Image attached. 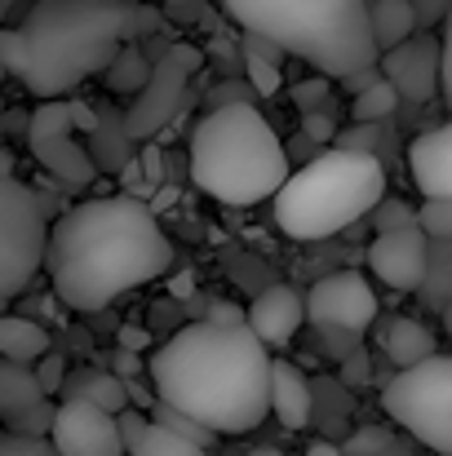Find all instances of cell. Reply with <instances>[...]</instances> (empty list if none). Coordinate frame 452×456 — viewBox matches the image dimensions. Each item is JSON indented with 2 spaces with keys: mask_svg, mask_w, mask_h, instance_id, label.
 Listing matches in <instances>:
<instances>
[{
  "mask_svg": "<svg viewBox=\"0 0 452 456\" xmlns=\"http://www.w3.org/2000/svg\"><path fill=\"white\" fill-rule=\"evenodd\" d=\"M27 147L40 159V168L67 186V191H85L94 186L98 177V164L85 142H76V98L67 102H40L31 111V125H27Z\"/></svg>",
  "mask_w": 452,
  "mask_h": 456,
  "instance_id": "cell-9",
  "label": "cell"
},
{
  "mask_svg": "<svg viewBox=\"0 0 452 456\" xmlns=\"http://www.w3.org/2000/svg\"><path fill=\"white\" fill-rule=\"evenodd\" d=\"M368 266H373V275H377L386 289L413 293V289L426 284V271H431V240L422 235V226L377 235V240L368 244Z\"/></svg>",
  "mask_w": 452,
  "mask_h": 456,
  "instance_id": "cell-14",
  "label": "cell"
},
{
  "mask_svg": "<svg viewBox=\"0 0 452 456\" xmlns=\"http://www.w3.org/2000/svg\"><path fill=\"white\" fill-rule=\"evenodd\" d=\"M271 412L289 430H306L315 417V390L293 363H275V372H271Z\"/></svg>",
  "mask_w": 452,
  "mask_h": 456,
  "instance_id": "cell-18",
  "label": "cell"
},
{
  "mask_svg": "<svg viewBox=\"0 0 452 456\" xmlns=\"http://www.w3.org/2000/svg\"><path fill=\"white\" fill-rule=\"evenodd\" d=\"M244 58H262V62H284L289 53L275 45V40H267V36H244Z\"/></svg>",
  "mask_w": 452,
  "mask_h": 456,
  "instance_id": "cell-40",
  "label": "cell"
},
{
  "mask_svg": "<svg viewBox=\"0 0 452 456\" xmlns=\"http://www.w3.org/2000/svg\"><path fill=\"white\" fill-rule=\"evenodd\" d=\"M151 421H155L160 430H168V435H177V439H186V444L204 448V452H209V448H213V439H218L213 430H204L200 421L182 417V412H177V408H168V403H155V408H151Z\"/></svg>",
  "mask_w": 452,
  "mask_h": 456,
  "instance_id": "cell-26",
  "label": "cell"
},
{
  "mask_svg": "<svg viewBox=\"0 0 452 456\" xmlns=\"http://www.w3.org/2000/svg\"><path fill=\"white\" fill-rule=\"evenodd\" d=\"M244 71H249V80H253V94H262V98L280 94V67H275V62H262V58H244Z\"/></svg>",
  "mask_w": 452,
  "mask_h": 456,
  "instance_id": "cell-34",
  "label": "cell"
},
{
  "mask_svg": "<svg viewBox=\"0 0 452 456\" xmlns=\"http://www.w3.org/2000/svg\"><path fill=\"white\" fill-rule=\"evenodd\" d=\"M341 363H346V368H341V381H346V386H350V381H368V359H364V354H355V359L346 354Z\"/></svg>",
  "mask_w": 452,
  "mask_h": 456,
  "instance_id": "cell-47",
  "label": "cell"
},
{
  "mask_svg": "<svg viewBox=\"0 0 452 456\" xmlns=\"http://www.w3.org/2000/svg\"><path fill=\"white\" fill-rule=\"evenodd\" d=\"M306 323V302L298 297L293 284H267L253 305H249V328L258 332V341L271 350V346H289L298 337V328Z\"/></svg>",
  "mask_w": 452,
  "mask_h": 456,
  "instance_id": "cell-15",
  "label": "cell"
},
{
  "mask_svg": "<svg viewBox=\"0 0 452 456\" xmlns=\"http://www.w3.org/2000/svg\"><path fill=\"white\" fill-rule=\"evenodd\" d=\"M377 80H382V67H373V71H359V76H350V80H346V89H350V98H359V94H364V89H373Z\"/></svg>",
  "mask_w": 452,
  "mask_h": 456,
  "instance_id": "cell-48",
  "label": "cell"
},
{
  "mask_svg": "<svg viewBox=\"0 0 452 456\" xmlns=\"http://www.w3.org/2000/svg\"><path fill=\"white\" fill-rule=\"evenodd\" d=\"M151 31H160V9L138 0H36L18 27H0V67L40 102H67Z\"/></svg>",
  "mask_w": 452,
  "mask_h": 456,
  "instance_id": "cell-2",
  "label": "cell"
},
{
  "mask_svg": "<svg viewBox=\"0 0 452 456\" xmlns=\"http://www.w3.org/2000/svg\"><path fill=\"white\" fill-rule=\"evenodd\" d=\"M306 319H310L319 332L364 337V332L377 323V293H373L368 280L355 275V271L324 275V280H315V289H310V297H306Z\"/></svg>",
  "mask_w": 452,
  "mask_h": 456,
  "instance_id": "cell-11",
  "label": "cell"
},
{
  "mask_svg": "<svg viewBox=\"0 0 452 456\" xmlns=\"http://www.w3.org/2000/svg\"><path fill=\"white\" fill-rule=\"evenodd\" d=\"M422 293L440 305L452 302V244H431V271H426Z\"/></svg>",
  "mask_w": 452,
  "mask_h": 456,
  "instance_id": "cell-29",
  "label": "cell"
},
{
  "mask_svg": "<svg viewBox=\"0 0 452 456\" xmlns=\"http://www.w3.org/2000/svg\"><path fill=\"white\" fill-rule=\"evenodd\" d=\"M249 456H284V452H280V448H253Z\"/></svg>",
  "mask_w": 452,
  "mask_h": 456,
  "instance_id": "cell-52",
  "label": "cell"
},
{
  "mask_svg": "<svg viewBox=\"0 0 452 456\" xmlns=\"http://www.w3.org/2000/svg\"><path fill=\"white\" fill-rule=\"evenodd\" d=\"M204 67V53L191 49V45H168L160 58H155V71H151V85L134 98V107L125 111V129L129 138L151 142L160 129L173 125V116L182 111V98H186V80Z\"/></svg>",
  "mask_w": 452,
  "mask_h": 456,
  "instance_id": "cell-10",
  "label": "cell"
},
{
  "mask_svg": "<svg viewBox=\"0 0 452 456\" xmlns=\"http://www.w3.org/2000/svg\"><path fill=\"white\" fill-rule=\"evenodd\" d=\"M413 4H417V31H426L431 22L448 18V4H452V0H413Z\"/></svg>",
  "mask_w": 452,
  "mask_h": 456,
  "instance_id": "cell-43",
  "label": "cell"
},
{
  "mask_svg": "<svg viewBox=\"0 0 452 456\" xmlns=\"http://www.w3.org/2000/svg\"><path fill=\"white\" fill-rule=\"evenodd\" d=\"M408 173L422 186V200H448L452 204V125H440L408 147Z\"/></svg>",
  "mask_w": 452,
  "mask_h": 456,
  "instance_id": "cell-16",
  "label": "cell"
},
{
  "mask_svg": "<svg viewBox=\"0 0 452 456\" xmlns=\"http://www.w3.org/2000/svg\"><path fill=\"white\" fill-rule=\"evenodd\" d=\"M111 368H116V377H120V381H129V377H134V372L143 368V359H138V354H129V350H116Z\"/></svg>",
  "mask_w": 452,
  "mask_h": 456,
  "instance_id": "cell-46",
  "label": "cell"
},
{
  "mask_svg": "<svg viewBox=\"0 0 452 456\" xmlns=\"http://www.w3.org/2000/svg\"><path fill=\"white\" fill-rule=\"evenodd\" d=\"M53 456H125L120 439V421L94 403L80 399H62L58 417H53V435H49Z\"/></svg>",
  "mask_w": 452,
  "mask_h": 456,
  "instance_id": "cell-12",
  "label": "cell"
},
{
  "mask_svg": "<svg viewBox=\"0 0 452 456\" xmlns=\"http://www.w3.org/2000/svg\"><path fill=\"white\" fill-rule=\"evenodd\" d=\"M49 456H53V452H49Z\"/></svg>",
  "mask_w": 452,
  "mask_h": 456,
  "instance_id": "cell-56",
  "label": "cell"
},
{
  "mask_svg": "<svg viewBox=\"0 0 452 456\" xmlns=\"http://www.w3.org/2000/svg\"><path fill=\"white\" fill-rule=\"evenodd\" d=\"M324 98H328V80H306L293 89V102L301 107V116L310 111V102H324Z\"/></svg>",
  "mask_w": 452,
  "mask_h": 456,
  "instance_id": "cell-42",
  "label": "cell"
},
{
  "mask_svg": "<svg viewBox=\"0 0 452 456\" xmlns=\"http://www.w3.org/2000/svg\"><path fill=\"white\" fill-rule=\"evenodd\" d=\"M49 439H22V435H0V456H49Z\"/></svg>",
  "mask_w": 452,
  "mask_h": 456,
  "instance_id": "cell-38",
  "label": "cell"
},
{
  "mask_svg": "<svg viewBox=\"0 0 452 456\" xmlns=\"http://www.w3.org/2000/svg\"><path fill=\"white\" fill-rule=\"evenodd\" d=\"M377 67L404 102H431L435 94H444V40L431 36V31H422L408 45L382 53Z\"/></svg>",
  "mask_w": 452,
  "mask_h": 456,
  "instance_id": "cell-13",
  "label": "cell"
},
{
  "mask_svg": "<svg viewBox=\"0 0 452 456\" xmlns=\"http://www.w3.org/2000/svg\"><path fill=\"white\" fill-rule=\"evenodd\" d=\"M186 164L191 182L226 208H253L262 200H275L293 177L289 147L249 102L204 111V120L191 129Z\"/></svg>",
  "mask_w": 452,
  "mask_h": 456,
  "instance_id": "cell-5",
  "label": "cell"
},
{
  "mask_svg": "<svg viewBox=\"0 0 452 456\" xmlns=\"http://www.w3.org/2000/svg\"><path fill=\"white\" fill-rule=\"evenodd\" d=\"M346 456H413L390 430H382V426H364V430H355L346 444Z\"/></svg>",
  "mask_w": 452,
  "mask_h": 456,
  "instance_id": "cell-27",
  "label": "cell"
},
{
  "mask_svg": "<svg viewBox=\"0 0 452 456\" xmlns=\"http://www.w3.org/2000/svg\"><path fill=\"white\" fill-rule=\"evenodd\" d=\"M373 226H377V235L408 231V226H417V208H408L404 200H382V204L373 208Z\"/></svg>",
  "mask_w": 452,
  "mask_h": 456,
  "instance_id": "cell-32",
  "label": "cell"
},
{
  "mask_svg": "<svg viewBox=\"0 0 452 456\" xmlns=\"http://www.w3.org/2000/svg\"><path fill=\"white\" fill-rule=\"evenodd\" d=\"M143 173H147L151 191L164 182V155H160V147H155V142H147V147H143Z\"/></svg>",
  "mask_w": 452,
  "mask_h": 456,
  "instance_id": "cell-45",
  "label": "cell"
},
{
  "mask_svg": "<svg viewBox=\"0 0 452 456\" xmlns=\"http://www.w3.org/2000/svg\"><path fill=\"white\" fill-rule=\"evenodd\" d=\"M13 4H18V0H0V22H4V18L13 13Z\"/></svg>",
  "mask_w": 452,
  "mask_h": 456,
  "instance_id": "cell-51",
  "label": "cell"
},
{
  "mask_svg": "<svg viewBox=\"0 0 452 456\" xmlns=\"http://www.w3.org/2000/svg\"><path fill=\"white\" fill-rule=\"evenodd\" d=\"M444 102H448L452 111V4H448V18H444Z\"/></svg>",
  "mask_w": 452,
  "mask_h": 456,
  "instance_id": "cell-44",
  "label": "cell"
},
{
  "mask_svg": "<svg viewBox=\"0 0 452 456\" xmlns=\"http://www.w3.org/2000/svg\"><path fill=\"white\" fill-rule=\"evenodd\" d=\"M134 456H209V452L195 448V444H186V439H177V435H168V430H160V426L151 421L147 439L134 448Z\"/></svg>",
  "mask_w": 452,
  "mask_h": 456,
  "instance_id": "cell-31",
  "label": "cell"
},
{
  "mask_svg": "<svg viewBox=\"0 0 452 456\" xmlns=\"http://www.w3.org/2000/svg\"><path fill=\"white\" fill-rule=\"evenodd\" d=\"M382 147H390V125H355V129H341V134H337V151L382 159V155H386Z\"/></svg>",
  "mask_w": 452,
  "mask_h": 456,
  "instance_id": "cell-28",
  "label": "cell"
},
{
  "mask_svg": "<svg viewBox=\"0 0 452 456\" xmlns=\"http://www.w3.org/2000/svg\"><path fill=\"white\" fill-rule=\"evenodd\" d=\"M386 200V164L373 155L324 151L306 159L289 186L275 195V226L301 240H333L337 231L373 217V208Z\"/></svg>",
  "mask_w": 452,
  "mask_h": 456,
  "instance_id": "cell-6",
  "label": "cell"
},
{
  "mask_svg": "<svg viewBox=\"0 0 452 456\" xmlns=\"http://www.w3.org/2000/svg\"><path fill=\"white\" fill-rule=\"evenodd\" d=\"M49 213L40 191L0 168V302L18 297L49 253Z\"/></svg>",
  "mask_w": 452,
  "mask_h": 456,
  "instance_id": "cell-8",
  "label": "cell"
},
{
  "mask_svg": "<svg viewBox=\"0 0 452 456\" xmlns=\"http://www.w3.org/2000/svg\"><path fill=\"white\" fill-rule=\"evenodd\" d=\"M116 341H120V350H129V354H143L151 346V328H138V323H125L120 332H116Z\"/></svg>",
  "mask_w": 452,
  "mask_h": 456,
  "instance_id": "cell-41",
  "label": "cell"
},
{
  "mask_svg": "<svg viewBox=\"0 0 452 456\" xmlns=\"http://www.w3.org/2000/svg\"><path fill=\"white\" fill-rule=\"evenodd\" d=\"M368 18H373V40L382 53H390L417 36V4L413 0H373Z\"/></svg>",
  "mask_w": 452,
  "mask_h": 456,
  "instance_id": "cell-22",
  "label": "cell"
},
{
  "mask_svg": "<svg viewBox=\"0 0 452 456\" xmlns=\"http://www.w3.org/2000/svg\"><path fill=\"white\" fill-rule=\"evenodd\" d=\"M399 94H395V85H386V76L373 85V89H364L359 98H350V116H355V125H390V116L399 111Z\"/></svg>",
  "mask_w": 452,
  "mask_h": 456,
  "instance_id": "cell-25",
  "label": "cell"
},
{
  "mask_svg": "<svg viewBox=\"0 0 452 456\" xmlns=\"http://www.w3.org/2000/svg\"><path fill=\"white\" fill-rule=\"evenodd\" d=\"M4 116H9V111H4V98H0V125H4Z\"/></svg>",
  "mask_w": 452,
  "mask_h": 456,
  "instance_id": "cell-54",
  "label": "cell"
},
{
  "mask_svg": "<svg viewBox=\"0 0 452 456\" xmlns=\"http://www.w3.org/2000/svg\"><path fill=\"white\" fill-rule=\"evenodd\" d=\"M382 408L422 448L452 456V354H435L422 368L395 372L382 390Z\"/></svg>",
  "mask_w": 452,
  "mask_h": 456,
  "instance_id": "cell-7",
  "label": "cell"
},
{
  "mask_svg": "<svg viewBox=\"0 0 452 456\" xmlns=\"http://www.w3.org/2000/svg\"><path fill=\"white\" fill-rule=\"evenodd\" d=\"M195 9H200V0H164L168 18H195Z\"/></svg>",
  "mask_w": 452,
  "mask_h": 456,
  "instance_id": "cell-49",
  "label": "cell"
},
{
  "mask_svg": "<svg viewBox=\"0 0 452 456\" xmlns=\"http://www.w3.org/2000/svg\"><path fill=\"white\" fill-rule=\"evenodd\" d=\"M377 341H382V354H386L399 372L422 368L426 359H435V332H431L422 319H408V314H390V319L382 323Z\"/></svg>",
  "mask_w": 452,
  "mask_h": 456,
  "instance_id": "cell-17",
  "label": "cell"
},
{
  "mask_svg": "<svg viewBox=\"0 0 452 456\" xmlns=\"http://www.w3.org/2000/svg\"><path fill=\"white\" fill-rule=\"evenodd\" d=\"M417 226L431 244H452V204L448 200H422Z\"/></svg>",
  "mask_w": 452,
  "mask_h": 456,
  "instance_id": "cell-30",
  "label": "cell"
},
{
  "mask_svg": "<svg viewBox=\"0 0 452 456\" xmlns=\"http://www.w3.org/2000/svg\"><path fill=\"white\" fill-rule=\"evenodd\" d=\"M301 138L306 142H337V125H333V116L328 111H306L301 116Z\"/></svg>",
  "mask_w": 452,
  "mask_h": 456,
  "instance_id": "cell-36",
  "label": "cell"
},
{
  "mask_svg": "<svg viewBox=\"0 0 452 456\" xmlns=\"http://www.w3.org/2000/svg\"><path fill=\"white\" fill-rule=\"evenodd\" d=\"M204 323H213V328H249L244 310L231 305V302H213L209 305V314H204Z\"/></svg>",
  "mask_w": 452,
  "mask_h": 456,
  "instance_id": "cell-39",
  "label": "cell"
},
{
  "mask_svg": "<svg viewBox=\"0 0 452 456\" xmlns=\"http://www.w3.org/2000/svg\"><path fill=\"white\" fill-rule=\"evenodd\" d=\"M103 120H98V129H94V138H89V155H94V164H98V173H125V164L134 159L129 151V129H125V116L120 111H98Z\"/></svg>",
  "mask_w": 452,
  "mask_h": 456,
  "instance_id": "cell-23",
  "label": "cell"
},
{
  "mask_svg": "<svg viewBox=\"0 0 452 456\" xmlns=\"http://www.w3.org/2000/svg\"><path fill=\"white\" fill-rule=\"evenodd\" d=\"M49 354V328L27 314H0V359L9 363H40Z\"/></svg>",
  "mask_w": 452,
  "mask_h": 456,
  "instance_id": "cell-21",
  "label": "cell"
},
{
  "mask_svg": "<svg viewBox=\"0 0 452 456\" xmlns=\"http://www.w3.org/2000/svg\"><path fill=\"white\" fill-rule=\"evenodd\" d=\"M240 102H249V107H258V102H253V89H249L244 80H226V85H218V89L209 94V102H204V111H218V107H240Z\"/></svg>",
  "mask_w": 452,
  "mask_h": 456,
  "instance_id": "cell-35",
  "label": "cell"
},
{
  "mask_svg": "<svg viewBox=\"0 0 452 456\" xmlns=\"http://www.w3.org/2000/svg\"><path fill=\"white\" fill-rule=\"evenodd\" d=\"M160 403L200 421L213 435H244L271 417V350L253 328L186 323L147 363Z\"/></svg>",
  "mask_w": 452,
  "mask_h": 456,
  "instance_id": "cell-3",
  "label": "cell"
},
{
  "mask_svg": "<svg viewBox=\"0 0 452 456\" xmlns=\"http://www.w3.org/2000/svg\"><path fill=\"white\" fill-rule=\"evenodd\" d=\"M45 399H49V395L40 390L36 368L0 359V421H4V426L22 421V417H27V412H36Z\"/></svg>",
  "mask_w": 452,
  "mask_h": 456,
  "instance_id": "cell-20",
  "label": "cell"
},
{
  "mask_svg": "<svg viewBox=\"0 0 452 456\" xmlns=\"http://www.w3.org/2000/svg\"><path fill=\"white\" fill-rule=\"evenodd\" d=\"M306 456H346V448H341V444L319 439V444H310V448H306Z\"/></svg>",
  "mask_w": 452,
  "mask_h": 456,
  "instance_id": "cell-50",
  "label": "cell"
},
{
  "mask_svg": "<svg viewBox=\"0 0 452 456\" xmlns=\"http://www.w3.org/2000/svg\"><path fill=\"white\" fill-rule=\"evenodd\" d=\"M0 80H4V67H0Z\"/></svg>",
  "mask_w": 452,
  "mask_h": 456,
  "instance_id": "cell-55",
  "label": "cell"
},
{
  "mask_svg": "<svg viewBox=\"0 0 452 456\" xmlns=\"http://www.w3.org/2000/svg\"><path fill=\"white\" fill-rule=\"evenodd\" d=\"M36 381H40L45 395H62V386H67V359L49 350V354L36 363Z\"/></svg>",
  "mask_w": 452,
  "mask_h": 456,
  "instance_id": "cell-33",
  "label": "cell"
},
{
  "mask_svg": "<svg viewBox=\"0 0 452 456\" xmlns=\"http://www.w3.org/2000/svg\"><path fill=\"white\" fill-rule=\"evenodd\" d=\"M444 328H448V332H452V302L444 305Z\"/></svg>",
  "mask_w": 452,
  "mask_h": 456,
  "instance_id": "cell-53",
  "label": "cell"
},
{
  "mask_svg": "<svg viewBox=\"0 0 452 456\" xmlns=\"http://www.w3.org/2000/svg\"><path fill=\"white\" fill-rule=\"evenodd\" d=\"M62 399L94 403V408H103V412H111V417H120V412L134 408V403H129V386H125L116 372H107V368H80V372H71L67 386H62Z\"/></svg>",
  "mask_w": 452,
  "mask_h": 456,
  "instance_id": "cell-19",
  "label": "cell"
},
{
  "mask_svg": "<svg viewBox=\"0 0 452 456\" xmlns=\"http://www.w3.org/2000/svg\"><path fill=\"white\" fill-rule=\"evenodd\" d=\"M116 421H120V439H125V452L134 456V448H138V444L147 439V430H151V417H143L138 408H129V412H120Z\"/></svg>",
  "mask_w": 452,
  "mask_h": 456,
  "instance_id": "cell-37",
  "label": "cell"
},
{
  "mask_svg": "<svg viewBox=\"0 0 452 456\" xmlns=\"http://www.w3.org/2000/svg\"><path fill=\"white\" fill-rule=\"evenodd\" d=\"M222 9L244 36L275 40L324 76L350 80L382 62L368 18L373 0H222Z\"/></svg>",
  "mask_w": 452,
  "mask_h": 456,
  "instance_id": "cell-4",
  "label": "cell"
},
{
  "mask_svg": "<svg viewBox=\"0 0 452 456\" xmlns=\"http://www.w3.org/2000/svg\"><path fill=\"white\" fill-rule=\"evenodd\" d=\"M58 302L94 314L129 289L173 271V244L160 231L155 208L134 195H103L67 208L49 231L45 253Z\"/></svg>",
  "mask_w": 452,
  "mask_h": 456,
  "instance_id": "cell-1",
  "label": "cell"
},
{
  "mask_svg": "<svg viewBox=\"0 0 452 456\" xmlns=\"http://www.w3.org/2000/svg\"><path fill=\"white\" fill-rule=\"evenodd\" d=\"M151 71H155V62H151L147 49H138V45H129L116 62H111V71H107V85L116 89V94H143L151 85Z\"/></svg>",
  "mask_w": 452,
  "mask_h": 456,
  "instance_id": "cell-24",
  "label": "cell"
}]
</instances>
